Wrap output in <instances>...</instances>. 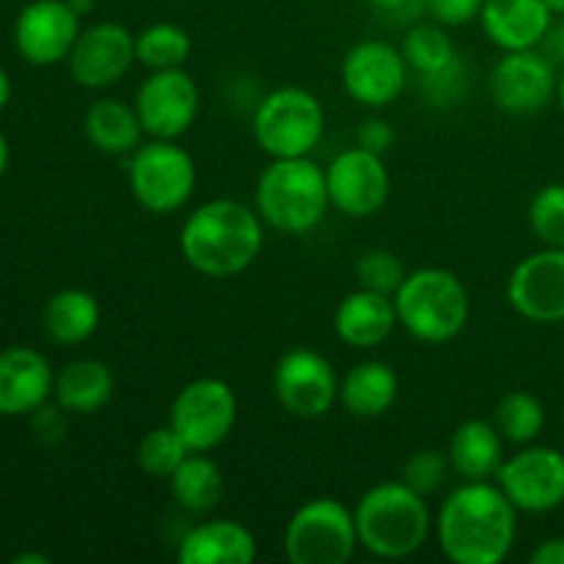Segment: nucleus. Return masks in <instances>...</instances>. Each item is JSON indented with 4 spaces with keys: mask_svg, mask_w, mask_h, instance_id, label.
<instances>
[{
    "mask_svg": "<svg viewBox=\"0 0 564 564\" xmlns=\"http://www.w3.org/2000/svg\"><path fill=\"white\" fill-rule=\"evenodd\" d=\"M253 138L275 158H308L325 135V108L301 86H281L264 94L253 110Z\"/></svg>",
    "mask_w": 564,
    "mask_h": 564,
    "instance_id": "obj_6",
    "label": "nucleus"
},
{
    "mask_svg": "<svg viewBox=\"0 0 564 564\" xmlns=\"http://www.w3.org/2000/svg\"><path fill=\"white\" fill-rule=\"evenodd\" d=\"M83 130H86L88 143L97 152L110 154V158H124V154L130 158L147 135L135 105L116 97L91 102V108L86 110V119H83Z\"/></svg>",
    "mask_w": 564,
    "mask_h": 564,
    "instance_id": "obj_27",
    "label": "nucleus"
},
{
    "mask_svg": "<svg viewBox=\"0 0 564 564\" xmlns=\"http://www.w3.org/2000/svg\"><path fill=\"white\" fill-rule=\"evenodd\" d=\"M505 444L501 433L494 422L485 419H468L457 424L452 433L446 455H449L452 474L460 477V482H485L496 479L501 463H505Z\"/></svg>",
    "mask_w": 564,
    "mask_h": 564,
    "instance_id": "obj_24",
    "label": "nucleus"
},
{
    "mask_svg": "<svg viewBox=\"0 0 564 564\" xmlns=\"http://www.w3.org/2000/svg\"><path fill=\"white\" fill-rule=\"evenodd\" d=\"M9 99H11V80H9V72H6L3 66H0V110H3L6 105H9Z\"/></svg>",
    "mask_w": 564,
    "mask_h": 564,
    "instance_id": "obj_42",
    "label": "nucleus"
},
{
    "mask_svg": "<svg viewBox=\"0 0 564 564\" xmlns=\"http://www.w3.org/2000/svg\"><path fill=\"white\" fill-rule=\"evenodd\" d=\"M358 543L378 560H408L427 543L433 512L424 496L405 482H378L358 499Z\"/></svg>",
    "mask_w": 564,
    "mask_h": 564,
    "instance_id": "obj_3",
    "label": "nucleus"
},
{
    "mask_svg": "<svg viewBox=\"0 0 564 564\" xmlns=\"http://www.w3.org/2000/svg\"><path fill=\"white\" fill-rule=\"evenodd\" d=\"M529 226L549 248H564V182H551L529 204Z\"/></svg>",
    "mask_w": 564,
    "mask_h": 564,
    "instance_id": "obj_33",
    "label": "nucleus"
},
{
    "mask_svg": "<svg viewBox=\"0 0 564 564\" xmlns=\"http://www.w3.org/2000/svg\"><path fill=\"white\" fill-rule=\"evenodd\" d=\"M358 147L369 149L375 154H386L391 147H394V130L386 119L380 116H369V119L361 121L358 127Z\"/></svg>",
    "mask_w": 564,
    "mask_h": 564,
    "instance_id": "obj_37",
    "label": "nucleus"
},
{
    "mask_svg": "<svg viewBox=\"0 0 564 564\" xmlns=\"http://www.w3.org/2000/svg\"><path fill=\"white\" fill-rule=\"evenodd\" d=\"M449 474H452V463L446 452L419 449L413 452V455L405 460V466H402V482H405L408 488L416 490L419 496L430 499V496H435L441 488H444Z\"/></svg>",
    "mask_w": 564,
    "mask_h": 564,
    "instance_id": "obj_35",
    "label": "nucleus"
},
{
    "mask_svg": "<svg viewBox=\"0 0 564 564\" xmlns=\"http://www.w3.org/2000/svg\"><path fill=\"white\" fill-rule=\"evenodd\" d=\"M99 319H102V312H99L97 297L86 290L69 286L50 297L42 323L55 345L77 347L97 334Z\"/></svg>",
    "mask_w": 564,
    "mask_h": 564,
    "instance_id": "obj_28",
    "label": "nucleus"
},
{
    "mask_svg": "<svg viewBox=\"0 0 564 564\" xmlns=\"http://www.w3.org/2000/svg\"><path fill=\"white\" fill-rule=\"evenodd\" d=\"M427 14L444 28H460L479 20L485 0H424Z\"/></svg>",
    "mask_w": 564,
    "mask_h": 564,
    "instance_id": "obj_36",
    "label": "nucleus"
},
{
    "mask_svg": "<svg viewBox=\"0 0 564 564\" xmlns=\"http://www.w3.org/2000/svg\"><path fill=\"white\" fill-rule=\"evenodd\" d=\"M69 6L75 9L77 17H86L94 11V0H69Z\"/></svg>",
    "mask_w": 564,
    "mask_h": 564,
    "instance_id": "obj_44",
    "label": "nucleus"
},
{
    "mask_svg": "<svg viewBox=\"0 0 564 564\" xmlns=\"http://www.w3.org/2000/svg\"><path fill=\"white\" fill-rule=\"evenodd\" d=\"M556 66L540 50L505 53L490 69L488 91L496 108L510 116H532L556 97Z\"/></svg>",
    "mask_w": 564,
    "mask_h": 564,
    "instance_id": "obj_16",
    "label": "nucleus"
},
{
    "mask_svg": "<svg viewBox=\"0 0 564 564\" xmlns=\"http://www.w3.org/2000/svg\"><path fill=\"white\" fill-rule=\"evenodd\" d=\"M273 394L295 419H323L339 402V378L323 352L292 347L275 361Z\"/></svg>",
    "mask_w": 564,
    "mask_h": 564,
    "instance_id": "obj_11",
    "label": "nucleus"
},
{
    "mask_svg": "<svg viewBox=\"0 0 564 564\" xmlns=\"http://www.w3.org/2000/svg\"><path fill=\"white\" fill-rule=\"evenodd\" d=\"M405 55L383 39H367L347 50L341 61V86L352 102L380 110L394 102L408 86Z\"/></svg>",
    "mask_w": 564,
    "mask_h": 564,
    "instance_id": "obj_15",
    "label": "nucleus"
},
{
    "mask_svg": "<svg viewBox=\"0 0 564 564\" xmlns=\"http://www.w3.org/2000/svg\"><path fill=\"white\" fill-rule=\"evenodd\" d=\"M135 61V36L121 22H97L80 31L66 64L77 86L99 91L124 80Z\"/></svg>",
    "mask_w": 564,
    "mask_h": 564,
    "instance_id": "obj_18",
    "label": "nucleus"
},
{
    "mask_svg": "<svg viewBox=\"0 0 564 564\" xmlns=\"http://www.w3.org/2000/svg\"><path fill=\"white\" fill-rule=\"evenodd\" d=\"M545 6H549L554 17H564V0H545Z\"/></svg>",
    "mask_w": 564,
    "mask_h": 564,
    "instance_id": "obj_46",
    "label": "nucleus"
},
{
    "mask_svg": "<svg viewBox=\"0 0 564 564\" xmlns=\"http://www.w3.org/2000/svg\"><path fill=\"white\" fill-rule=\"evenodd\" d=\"M397 319L424 345H446L466 328L471 301L460 275L446 268L411 270L394 295Z\"/></svg>",
    "mask_w": 564,
    "mask_h": 564,
    "instance_id": "obj_5",
    "label": "nucleus"
},
{
    "mask_svg": "<svg viewBox=\"0 0 564 564\" xmlns=\"http://www.w3.org/2000/svg\"><path fill=\"white\" fill-rule=\"evenodd\" d=\"M562 427H564V416H562Z\"/></svg>",
    "mask_w": 564,
    "mask_h": 564,
    "instance_id": "obj_48",
    "label": "nucleus"
},
{
    "mask_svg": "<svg viewBox=\"0 0 564 564\" xmlns=\"http://www.w3.org/2000/svg\"><path fill=\"white\" fill-rule=\"evenodd\" d=\"M330 207L328 180L312 158H275L257 180V213L281 235H308Z\"/></svg>",
    "mask_w": 564,
    "mask_h": 564,
    "instance_id": "obj_4",
    "label": "nucleus"
},
{
    "mask_svg": "<svg viewBox=\"0 0 564 564\" xmlns=\"http://www.w3.org/2000/svg\"><path fill=\"white\" fill-rule=\"evenodd\" d=\"M55 375L33 347L0 350V416H31L53 397Z\"/></svg>",
    "mask_w": 564,
    "mask_h": 564,
    "instance_id": "obj_20",
    "label": "nucleus"
},
{
    "mask_svg": "<svg viewBox=\"0 0 564 564\" xmlns=\"http://www.w3.org/2000/svg\"><path fill=\"white\" fill-rule=\"evenodd\" d=\"M132 105H135L147 138L180 141L196 124L198 110H202V91L185 66L160 69L138 86Z\"/></svg>",
    "mask_w": 564,
    "mask_h": 564,
    "instance_id": "obj_12",
    "label": "nucleus"
},
{
    "mask_svg": "<svg viewBox=\"0 0 564 564\" xmlns=\"http://www.w3.org/2000/svg\"><path fill=\"white\" fill-rule=\"evenodd\" d=\"M556 99H560V105H562V110H564V66H562V72H560V83H556Z\"/></svg>",
    "mask_w": 564,
    "mask_h": 564,
    "instance_id": "obj_47",
    "label": "nucleus"
},
{
    "mask_svg": "<svg viewBox=\"0 0 564 564\" xmlns=\"http://www.w3.org/2000/svg\"><path fill=\"white\" fill-rule=\"evenodd\" d=\"M494 424L507 444L527 446L545 430V408L529 391H507L494 411Z\"/></svg>",
    "mask_w": 564,
    "mask_h": 564,
    "instance_id": "obj_31",
    "label": "nucleus"
},
{
    "mask_svg": "<svg viewBox=\"0 0 564 564\" xmlns=\"http://www.w3.org/2000/svg\"><path fill=\"white\" fill-rule=\"evenodd\" d=\"M482 31L490 42L505 53L516 50H538L554 14L545 0H485Z\"/></svg>",
    "mask_w": 564,
    "mask_h": 564,
    "instance_id": "obj_21",
    "label": "nucleus"
},
{
    "mask_svg": "<svg viewBox=\"0 0 564 564\" xmlns=\"http://www.w3.org/2000/svg\"><path fill=\"white\" fill-rule=\"evenodd\" d=\"M397 325H400V319H397L394 297L364 290V286L341 297L334 314L336 336L356 350L380 347L394 334Z\"/></svg>",
    "mask_w": 564,
    "mask_h": 564,
    "instance_id": "obj_22",
    "label": "nucleus"
},
{
    "mask_svg": "<svg viewBox=\"0 0 564 564\" xmlns=\"http://www.w3.org/2000/svg\"><path fill=\"white\" fill-rule=\"evenodd\" d=\"M127 182L147 213L171 215L180 213L196 193L198 169L193 154L176 141L149 138L130 154Z\"/></svg>",
    "mask_w": 564,
    "mask_h": 564,
    "instance_id": "obj_7",
    "label": "nucleus"
},
{
    "mask_svg": "<svg viewBox=\"0 0 564 564\" xmlns=\"http://www.w3.org/2000/svg\"><path fill=\"white\" fill-rule=\"evenodd\" d=\"M240 402L220 378H196L182 386L169 411V424L191 452H215L235 430Z\"/></svg>",
    "mask_w": 564,
    "mask_h": 564,
    "instance_id": "obj_9",
    "label": "nucleus"
},
{
    "mask_svg": "<svg viewBox=\"0 0 564 564\" xmlns=\"http://www.w3.org/2000/svg\"><path fill=\"white\" fill-rule=\"evenodd\" d=\"M171 499L191 516H209L224 499V471L209 452H191L169 477Z\"/></svg>",
    "mask_w": 564,
    "mask_h": 564,
    "instance_id": "obj_29",
    "label": "nucleus"
},
{
    "mask_svg": "<svg viewBox=\"0 0 564 564\" xmlns=\"http://www.w3.org/2000/svg\"><path fill=\"white\" fill-rule=\"evenodd\" d=\"M61 411H64V408H50L47 402H44L42 408H39V411H33L31 416H33V430H36L39 433V438H44V441H58L61 435H64V430H66V424H64V419H61Z\"/></svg>",
    "mask_w": 564,
    "mask_h": 564,
    "instance_id": "obj_39",
    "label": "nucleus"
},
{
    "mask_svg": "<svg viewBox=\"0 0 564 564\" xmlns=\"http://www.w3.org/2000/svg\"><path fill=\"white\" fill-rule=\"evenodd\" d=\"M400 378L386 361H361L339 380V405L356 419H380L397 405Z\"/></svg>",
    "mask_w": 564,
    "mask_h": 564,
    "instance_id": "obj_25",
    "label": "nucleus"
},
{
    "mask_svg": "<svg viewBox=\"0 0 564 564\" xmlns=\"http://www.w3.org/2000/svg\"><path fill=\"white\" fill-rule=\"evenodd\" d=\"M532 564H564V538L543 540L538 549L529 554Z\"/></svg>",
    "mask_w": 564,
    "mask_h": 564,
    "instance_id": "obj_41",
    "label": "nucleus"
},
{
    "mask_svg": "<svg viewBox=\"0 0 564 564\" xmlns=\"http://www.w3.org/2000/svg\"><path fill=\"white\" fill-rule=\"evenodd\" d=\"M496 485L518 512H554L564 505V455L551 446L527 444L521 452L505 457Z\"/></svg>",
    "mask_w": 564,
    "mask_h": 564,
    "instance_id": "obj_13",
    "label": "nucleus"
},
{
    "mask_svg": "<svg viewBox=\"0 0 564 564\" xmlns=\"http://www.w3.org/2000/svg\"><path fill=\"white\" fill-rule=\"evenodd\" d=\"M330 207L347 218H372L391 196V174L383 154L350 147L336 154L325 169Z\"/></svg>",
    "mask_w": 564,
    "mask_h": 564,
    "instance_id": "obj_14",
    "label": "nucleus"
},
{
    "mask_svg": "<svg viewBox=\"0 0 564 564\" xmlns=\"http://www.w3.org/2000/svg\"><path fill=\"white\" fill-rule=\"evenodd\" d=\"M408 270L402 264V259L397 253L386 251V248H372V251H364L356 262V279L358 286L364 290L380 292V295L394 297L397 290L405 281Z\"/></svg>",
    "mask_w": 564,
    "mask_h": 564,
    "instance_id": "obj_34",
    "label": "nucleus"
},
{
    "mask_svg": "<svg viewBox=\"0 0 564 564\" xmlns=\"http://www.w3.org/2000/svg\"><path fill=\"white\" fill-rule=\"evenodd\" d=\"M400 50L405 55L408 69L422 80L427 102L452 105L463 99L468 86L466 64L441 22H413Z\"/></svg>",
    "mask_w": 564,
    "mask_h": 564,
    "instance_id": "obj_10",
    "label": "nucleus"
},
{
    "mask_svg": "<svg viewBox=\"0 0 564 564\" xmlns=\"http://www.w3.org/2000/svg\"><path fill=\"white\" fill-rule=\"evenodd\" d=\"M358 549L356 516L334 496L308 499L286 521L284 554L292 564H345Z\"/></svg>",
    "mask_w": 564,
    "mask_h": 564,
    "instance_id": "obj_8",
    "label": "nucleus"
},
{
    "mask_svg": "<svg viewBox=\"0 0 564 564\" xmlns=\"http://www.w3.org/2000/svg\"><path fill=\"white\" fill-rule=\"evenodd\" d=\"M6 169H9V141H6V135L0 132V180H3Z\"/></svg>",
    "mask_w": 564,
    "mask_h": 564,
    "instance_id": "obj_43",
    "label": "nucleus"
},
{
    "mask_svg": "<svg viewBox=\"0 0 564 564\" xmlns=\"http://www.w3.org/2000/svg\"><path fill=\"white\" fill-rule=\"evenodd\" d=\"M262 215L235 198H213L193 209L180 231V251L196 273L231 279L251 268L264 248Z\"/></svg>",
    "mask_w": 564,
    "mask_h": 564,
    "instance_id": "obj_2",
    "label": "nucleus"
},
{
    "mask_svg": "<svg viewBox=\"0 0 564 564\" xmlns=\"http://www.w3.org/2000/svg\"><path fill=\"white\" fill-rule=\"evenodd\" d=\"M187 455H191V446L171 424L149 430L138 444V466L147 477L154 479H169L185 463Z\"/></svg>",
    "mask_w": 564,
    "mask_h": 564,
    "instance_id": "obj_32",
    "label": "nucleus"
},
{
    "mask_svg": "<svg viewBox=\"0 0 564 564\" xmlns=\"http://www.w3.org/2000/svg\"><path fill=\"white\" fill-rule=\"evenodd\" d=\"M257 554L259 545L251 529L231 518L196 523L176 545V560L182 564H251Z\"/></svg>",
    "mask_w": 564,
    "mask_h": 564,
    "instance_id": "obj_23",
    "label": "nucleus"
},
{
    "mask_svg": "<svg viewBox=\"0 0 564 564\" xmlns=\"http://www.w3.org/2000/svg\"><path fill=\"white\" fill-rule=\"evenodd\" d=\"M507 301L529 323H564V248L532 253L507 279Z\"/></svg>",
    "mask_w": 564,
    "mask_h": 564,
    "instance_id": "obj_17",
    "label": "nucleus"
},
{
    "mask_svg": "<svg viewBox=\"0 0 564 564\" xmlns=\"http://www.w3.org/2000/svg\"><path fill=\"white\" fill-rule=\"evenodd\" d=\"M193 53L191 33L174 22H154L135 33V58L149 72L180 69Z\"/></svg>",
    "mask_w": 564,
    "mask_h": 564,
    "instance_id": "obj_30",
    "label": "nucleus"
},
{
    "mask_svg": "<svg viewBox=\"0 0 564 564\" xmlns=\"http://www.w3.org/2000/svg\"><path fill=\"white\" fill-rule=\"evenodd\" d=\"M435 534L455 564H501L518 538V510L496 479L460 482L438 507Z\"/></svg>",
    "mask_w": 564,
    "mask_h": 564,
    "instance_id": "obj_1",
    "label": "nucleus"
},
{
    "mask_svg": "<svg viewBox=\"0 0 564 564\" xmlns=\"http://www.w3.org/2000/svg\"><path fill=\"white\" fill-rule=\"evenodd\" d=\"M50 560L44 554H20L14 560V564H47Z\"/></svg>",
    "mask_w": 564,
    "mask_h": 564,
    "instance_id": "obj_45",
    "label": "nucleus"
},
{
    "mask_svg": "<svg viewBox=\"0 0 564 564\" xmlns=\"http://www.w3.org/2000/svg\"><path fill=\"white\" fill-rule=\"evenodd\" d=\"M80 20L69 0H33L17 17V53L33 66L61 64L80 36Z\"/></svg>",
    "mask_w": 564,
    "mask_h": 564,
    "instance_id": "obj_19",
    "label": "nucleus"
},
{
    "mask_svg": "<svg viewBox=\"0 0 564 564\" xmlns=\"http://www.w3.org/2000/svg\"><path fill=\"white\" fill-rule=\"evenodd\" d=\"M538 50L551 61V64L556 66V69H562L564 66V17H560V22L556 20L551 22V28L545 31L543 42H540Z\"/></svg>",
    "mask_w": 564,
    "mask_h": 564,
    "instance_id": "obj_40",
    "label": "nucleus"
},
{
    "mask_svg": "<svg viewBox=\"0 0 564 564\" xmlns=\"http://www.w3.org/2000/svg\"><path fill=\"white\" fill-rule=\"evenodd\" d=\"M116 378L99 358H77L55 375L53 397L66 413L91 416L113 400Z\"/></svg>",
    "mask_w": 564,
    "mask_h": 564,
    "instance_id": "obj_26",
    "label": "nucleus"
},
{
    "mask_svg": "<svg viewBox=\"0 0 564 564\" xmlns=\"http://www.w3.org/2000/svg\"><path fill=\"white\" fill-rule=\"evenodd\" d=\"M380 14H389L400 22H416V17L427 14L424 0H367Z\"/></svg>",
    "mask_w": 564,
    "mask_h": 564,
    "instance_id": "obj_38",
    "label": "nucleus"
}]
</instances>
